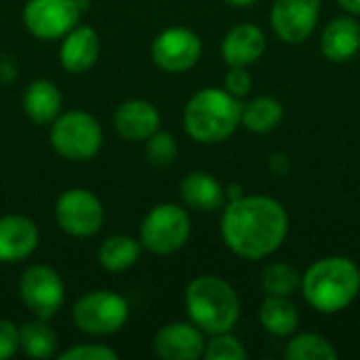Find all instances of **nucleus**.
<instances>
[{
  "label": "nucleus",
  "mask_w": 360,
  "mask_h": 360,
  "mask_svg": "<svg viewBox=\"0 0 360 360\" xmlns=\"http://www.w3.org/2000/svg\"><path fill=\"white\" fill-rule=\"evenodd\" d=\"M221 238L226 247L249 262L278 251L289 234L285 207L270 196H243L226 205L221 213Z\"/></svg>",
  "instance_id": "f257e3e1"
},
{
  "label": "nucleus",
  "mask_w": 360,
  "mask_h": 360,
  "mask_svg": "<svg viewBox=\"0 0 360 360\" xmlns=\"http://www.w3.org/2000/svg\"><path fill=\"white\" fill-rule=\"evenodd\" d=\"M300 289L316 312L338 314L359 297L360 268L344 255L323 257L302 274Z\"/></svg>",
  "instance_id": "f03ea898"
},
{
  "label": "nucleus",
  "mask_w": 360,
  "mask_h": 360,
  "mask_svg": "<svg viewBox=\"0 0 360 360\" xmlns=\"http://www.w3.org/2000/svg\"><path fill=\"white\" fill-rule=\"evenodd\" d=\"M184 304L190 323L207 335L228 333L240 319L238 293L230 283L213 274L192 278L184 291Z\"/></svg>",
  "instance_id": "7ed1b4c3"
},
{
  "label": "nucleus",
  "mask_w": 360,
  "mask_h": 360,
  "mask_svg": "<svg viewBox=\"0 0 360 360\" xmlns=\"http://www.w3.org/2000/svg\"><path fill=\"white\" fill-rule=\"evenodd\" d=\"M243 103L226 89L196 91L184 108V129L198 143H221L240 127Z\"/></svg>",
  "instance_id": "20e7f679"
},
{
  "label": "nucleus",
  "mask_w": 360,
  "mask_h": 360,
  "mask_svg": "<svg viewBox=\"0 0 360 360\" xmlns=\"http://www.w3.org/2000/svg\"><path fill=\"white\" fill-rule=\"evenodd\" d=\"M51 148L65 160H93L103 148V129L97 118L84 110H70L51 122Z\"/></svg>",
  "instance_id": "39448f33"
},
{
  "label": "nucleus",
  "mask_w": 360,
  "mask_h": 360,
  "mask_svg": "<svg viewBox=\"0 0 360 360\" xmlns=\"http://www.w3.org/2000/svg\"><path fill=\"white\" fill-rule=\"evenodd\" d=\"M192 234V221L184 207L175 202H160L152 207L141 226L139 243L154 255H173L186 247Z\"/></svg>",
  "instance_id": "423d86ee"
},
{
  "label": "nucleus",
  "mask_w": 360,
  "mask_h": 360,
  "mask_svg": "<svg viewBox=\"0 0 360 360\" xmlns=\"http://www.w3.org/2000/svg\"><path fill=\"white\" fill-rule=\"evenodd\" d=\"M129 314V302L120 293L110 289L89 291L82 297H78L72 308V319L78 331L93 338L118 333L127 325Z\"/></svg>",
  "instance_id": "0eeeda50"
},
{
  "label": "nucleus",
  "mask_w": 360,
  "mask_h": 360,
  "mask_svg": "<svg viewBox=\"0 0 360 360\" xmlns=\"http://www.w3.org/2000/svg\"><path fill=\"white\" fill-rule=\"evenodd\" d=\"M19 297L34 319L51 321L65 302V283L55 268L34 264L19 278Z\"/></svg>",
  "instance_id": "6e6552de"
},
{
  "label": "nucleus",
  "mask_w": 360,
  "mask_h": 360,
  "mask_svg": "<svg viewBox=\"0 0 360 360\" xmlns=\"http://www.w3.org/2000/svg\"><path fill=\"white\" fill-rule=\"evenodd\" d=\"M86 0H27L21 13L25 30L38 40H61L80 23Z\"/></svg>",
  "instance_id": "1a4fd4ad"
},
{
  "label": "nucleus",
  "mask_w": 360,
  "mask_h": 360,
  "mask_svg": "<svg viewBox=\"0 0 360 360\" xmlns=\"http://www.w3.org/2000/svg\"><path fill=\"white\" fill-rule=\"evenodd\" d=\"M57 226L74 238L95 236L105 221V211L97 194L86 188H70L55 202Z\"/></svg>",
  "instance_id": "9d476101"
},
{
  "label": "nucleus",
  "mask_w": 360,
  "mask_h": 360,
  "mask_svg": "<svg viewBox=\"0 0 360 360\" xmlns=\"http://www.w3.org/2000/svg\"><path fill=\"white\" fill-rule=\"evenodd\" d=\"M150 55L156 68L169 74H181L198 63L202 55V40L190 27L171 25L152 40Z\"/></svg>",
  "instance_id": "9b49d317"
},
{
  "label": "nucleus",
  "mask_w": 360,
  "mask_h": 360,
  "mask_svg": "<svg viewBox=\"0 0 360 360\" xmlns=\"http://www.w3.org/2000/svg\"><path fill=\"white\" fill-rule=\"evenodd\" d=\"M321 17V0H274L270 23L274 34L287 44L308 40Z\"/></svg>",
  "instance_id": "f8f14e48"
},
{
  "label": "nucleus",
  "mask_w": 360,
  "mask_h": 360,
  "mask_svg": "<svg viewBox=\"0 0 360 360\" xmlns=\"http://www.w3.org/2000/svg\"><path fill=\"white\" fill-rule=\"evenodd\" d=\"M205 346V333L194 323H169L154 335V352L162 360H198Z\"/></svg>",
  "instance_id": "ddd939ff"
},
{
  "label": "nucleus",
  "mask_w": 360,
  "mask_h": 360,
  "mask_svg": "<svg viewBox=\"0 0 360 360\" xmlns=\"http://www.w3.org/2000/svg\"><path fill=\"white\" fill-rule=\"evenodd\" d=\"M40 243L38 224L19 213L0 217V264H17L34 255Z\"/></svg>",
  "instance_id": "4468645a"
},
{
  "label": "nucleus",
  "mask_w": 360,
  "mask_h": 360,
  "mask_svg": "<svg viewBox=\"0 0 360 360\" xmlns=\"http://www.w3.org/2000/svg\"><path fill=\"white\" fill-rule=\"evenodd\" d=\"M101 53V38L95 27L78 23L72 27L59 44V63L70 74L89 72Z\"/></svg>",
  "instance_id": "2eb2a0df"
},
{
  "label": "nucleus",
  "mask_w": 360,
  "mask_h": 360,
  "mask_svg": "<svg viewBox=\"0 0 360 360\" xmlns=\"http://www.w3.org/2000/svg\"><path fill=\"white\" fill-rule=\"evenodd\" d=\"M112 124L127 141H146L160 131V112L146 99H129L114 112Z\"/></svg>",
  "instance_id": "dca6fc26"
},
{
  "label": "nucleus",
  "mask_w": 360,
  "mask_h": 360,
  "mask_svg": "<svg viewBox=\"0 0 360 360\" xmlns=\"http://www.w3.org/2000/svg\"><path fill=\"white\" fill-rule=\"evenodd\" d=\"M266 53V34L253 23L234 25L221 40V57L228 68H249Z\"/></svg>",
  "instance_id": "f3484780"
},
{
  "label": "nucleus",
  "mask_w": 360,
  "mask_h": 360,
  "mask_svg": "<svg viewBox=\"0 0 360 360\" xmlns=\"http://www.w3.org/2000/svg\"><path fill=\"white\" fill-rule=\"evenodd\" d=\"M360 51V23L350 17L342 15L329 21L321 36V53L335 63L350 61Z\"/></svg>",
  "instance_id": "a211bd4d"
},
{
  "label": "nucleus",
  "mask_w": 360,
  "mask_h": 360,
  "mask_svg": "<svg viewBox=\"0 0 360 360\" xmlns=\"http://www.w3.org/2000/svg\"><path fill=\"white\" fill-rule=\"evenodd\" d=\"M184 205L198 213H213L226 205L224 186L207 171H192L179 184Z\"/></svg>",
  "instance_id": "6ab92c4d"
},
{
  "label": "nucleus",
  "mask_w": 360,
  "mask_h": 360,
  "mask_svg": "<svg viewBox=\"0 0 360 360\" xmlns=\"http://www.w3.org/2000/svg\"><path fill=\"white\" fill-rule=\"evenodd\" d=\"M23 112L34 124H51L63 108V95L59 86L46 78L30 82L23 91Z\"/></svg>",
  "instance_id": "aec40b11"
},
{
  "label": "nucleus",
  "mask_w": 360,
  "mask_h": 360,
  "mask_svg": "<svg viewBox=\"0 0 360 360\" xmlns=\"http://www.w3.org/2000/svg\"><path fill=\"white\" fill-rule=\"evenodd\" d=\"M259 323L270 335L291 338L300 327V314L289 297L266 295L259 306Z\"/></svg>",
  "instance_id": "412c9836"
},
{
  "label": "nucleus",
  "mask_w": 360,
  "mask_h": 360,
  "mask_svg": "<svg viewBox=\"0 0 360 360\" xmlns=\"http://www.w3.org/2000/svg\"><path fill=\"white\" fill-rule=\"evenodd\" d=\"M141 251H143V247H141L139 238H133L129 234H116L101 243V247L97 251V262L103 270L118 274V272L133 268L139 262Z\"/></svg>",
  "instance_id": "4be33fe9"
},
{
  "label": "nucleus",
  "mask_w": 360,
  "mask_h": 360,
  "mask_svg": "<svg viewBox=\"0 0 360 360\" xmlns=\"http://www.w3.org/2000/svg\"><path fill=\"white\" fill-rule=\"evenodd\" d=\"M283 103L274 97H255L243 105L240 124L251 133H272L283 122Z\"/></svg>",
  "instance_id": "5701e85b"
},
{
  "label": "nucleus",
  "mask_w": 360,
  "mask_h": 360,
  "mask_svg": "<svg viewBox=\"0 0 360 360\" xmlns=\"http://www.w3.org/2000/svg\"><path fill=\"white\" fill-rule=\"evenodd\" d=\"M57 333L46 321L34 319L19 327V350L30 359H51L57 354Z\"/></svg>",
  "instance_id": "b1692460"
},
{
  "label": "nucleus",
  "mask_w": 360,
  "mask_h": 360,
  "mask_svg": "<svg viewBox=\"0 0 360 360\" xmlns=\"http://www.w3.org/2000/svg\"><path fill=\"white\" fill-rule=\"evenodd\" d=\"M259 287L266 295L291 297L302 287V274L287 262H272L259 274Z\"/></svg>",
  "instance_id": "393cba45"
},
{
  "label": "nucleus",
  "mask_w": 360,
  "mask_h": 360,
  "mask_svg": "<svg viewBox=\"0 0 360 360\" xmlns=\"http://www.w3.org/2000/svg\"><path fill=\"white\" fill-rule=\"evenodd\" d=\"M340 352L335 346L319 333H293L287 348V360H338Z\"/></svg>",
  "instance_id": "a878e982"
},
{
  "label": "nucleus",
  "mask_w": 360,
  "mask_h": 360,
  "mask_svg": "<svg viewBox=\"0 0 360 360\" xmlns=\"http://www.w3.org/2000/svg\"><path fill=\"white\" fill-rule=\"evenodd\" d=\"M247 356L249 354H247L245 346L230 331L211 335V340L205 346V354H202V359L207 360H245Z\"/></svg>",
  "instance_id": "bb28decb"
},
{
  "label": "nucleus",
  "mask_w": 360,
  "mask_h": 360,
  "mask_svg": "<svg viewBox=\"0 0 360 360\" xmlns=\"http://www.w3.org/2000/svg\"><path fill=\"white\" fill-rule=\"evenodd\" d=\"M146 143V158L156 167H167L177 158V141L171 133L156 131Z\"/></svg>",
  "instance_id": "cd10ccee"
},
{
  "label": "nucleus",
  "mask_w": 360,
  "mask_h": 360,
  "mask_svg": "<svg viewBox=\"0 0 360 360\" xmlns=\"http://www.w3.org/2000/svg\"><path fill=\"white\" fill-rule=\"evenodd\" d=\"M59 360H116L118 352L103 344H76L61 354H57Z\"/></svg>",
  "instance_id": "c85d7f7f"
},
{
  "label": "nucleus",
  "mask_w": 360,
  "mask_h": 360,
  "mask_svg": "<svg viewBox=\"0 0 360 360\" xmlns=\"http://www.w3.org/2000/svg\"><path fill=\"white\" fill-rule=\"evenodd\" d=\"M224 89H226L230 95L243 99V97H247V95L251 93V89H253V78H251V74L247 72V68H230L228 74H226V78H224Z\"/></svg>",
  "instance_id": "c756f323"
},
{
  "label": "nucleus",
  "mask_w": 360,
  "mask_h": 360,
  "mask_svg": "<svg viewBox=\"0 0 360 360\" xmlns=\"http://www.w3.org/2000/svg\"><path fill=\"white\" fill-rule=\"evenodd\" d=\"M19 352V327L8 319H0V360L13 359Z\"/></svg>",
  "instance_id": "7c9ffc66"
},
{
  "label": "nucleus",
  "mask_w": 360,
  "mask_h": 360,
  "mask_svg": "<svg viewBox=\"0 0 360 360\" xmlns=\"http://www.w3.org/2000/svg\"><path fill=\"white\" fill-rule=\"evenodd\" d=\"M268 167L276 177H285L291 171V160H289V156L285 152H274L268 158Z\"/></svg>",
  "instance_id": "2f4dec72"
},
{
  "label": "nucleus",
  "mask_w": 360,
  "mask_h": 360,
  "mask_svg": "<svg viewBox=\"0 0 360 360\" xmlns=\"http://www.w3.org/2000/svg\"><path fill=\"white\" fill-rule=\"evenodd\" d=\"M15 76H17V65H15V61H13V59H2V61H0V80L13 82Z\"/></svg>",
  "instance_id": "473e14b6"
},
{
  "label": "nucleus",
  "mask_w": 360,
  "mask_h": 360,
  "mask_svg": "<svg viewBox=\"0 0 360 360\" xmlns=\"http://www.w3.org/2000/svg\"><path fill=\"white\" fill-rule=\"evenodd\" d=\"M243 196H245V190H243V186H240V184H232V186H228V192H226L228 202L238 200V198H243Z\"/></svg>",
  "instance_id": "72a5a7b5"
},
{
  "label": "nucleus",
  "mask_w": 360,
  "mask_h": 360,
  "mask_svg": "<svg viewBox=\"0 0 360 360\" xmlns=\"http://www.w3.org/2000/svg\"><path fill=\"white\" fill-rule=\"evenodd\" d=\"M340 6L350 13V15H360V0H338Z\"/></svg>",
  "instance_id": "f704fd0d"
},
{
  "label": "nucleus",
  "mask_w": 360,
  "mask_h": 360,
  "mask_svg": "<svg viewBox=\"0 0 360 360\" xmlns=\"http://www.w3.org/2000/svg\"><path fill=\"white\" fill-rule=\"evenodd\" d=\"M226 2H230V4H234V6H249V4H253L255 0H226Z\"/></svg>",
  "instance_id": "c9c22d12"
}]
</instances>
